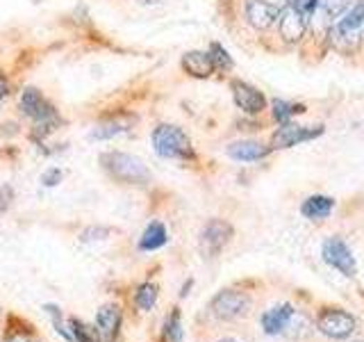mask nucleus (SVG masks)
Segmentation results:
<instances>
[{
  "mask_svg": "<svg viewBox=\"0 0 364 342\" xmlns=\"http://www.w3.org/2000/svg\"><path fill=\"white\" fill-rule=\"evenodd\" d=\"M100 165L119 182H128V185H146V182H151V171L144 165V160H139L136 155L109 151L100 155Z\"/></svg>",
  "mask_w": 364,
  "mask_h": 342,
  "instance_id": "1",
  "label": "nucleus"
},
{
  "mask_svg": "<svg viewBox=\"0 0 364 342\" xmlns=\"http://www.w3.org/2000/svg\"><path fill=\"white\" fill-rule=\"evenodd\" d=\"M18 105H21V112L23 114H28V117L34 121V137H41V135H48L53 133L57 125L62 123L60 119V114H57V110L50 105L48 100L43 98V94L39 89H34V87H28V89H23V94H21V100H18Z\"/></svg>",
  "mask_w": 364,
  "mask_h": 342,
  "instance_id": "2",
  "label": "nucleus"
},
{
  "mask_svg": "<svg viewBox=\"0 0 364 342\" xmlns=\"http://www.w3.org/2000/svg\"><path fill=\"white\" fill-rule=\"evenodd\" d=\"M153 148L159 157L166 160H191L193 146L185 130L171 123H159L153 130Z\"/></svg>",
  "mask_w": 364,
  "mask_h": 342,
  "instance_id": "3",
  "label": "nucleus"
},
{
  "mask_svg": "<svg viewBox=\"0 0 364 342\" xmlns=\"http://www.w3.org/2000/svg\"><path fill=\"white\" fill-rule=\"evenodd\" d=\"M248 306H250V299L244 294V292H237V290H223L219 292L212 299V315L214 317H219V319H237V317H242L246 315L248 311Z\"/></svg>",
  "mask_w": 364,
  "mask_h": 342,
  "instance_id": "4",
  "label": "nucleus"
},
{
  "mask_svg": "<svg viewBox=\"0 0 364 342\" xmlns=\"http://www.w3.org/2000/svg\"><path fill=\"white\" fill-rule=\"evenodd\" d=\"M318 331L328 338L344 340L355 331V317L339 308H328V311L318 317Z\"/></svg>",
  "mask_w": 364,
  "mask_h": 342,
  "instance_id": "5",
  "label": "nucleus"
},
{
  "mask_svg": "<svg viewBox=\"0 0 364 342\" xmlns=\"http://www.w3.org/2000/svg\"><path fill=\"white\" fill-rule=\"evenodd\" d=\"M323 260L330 267H335L337 271L344 274V276H355V271H358L355 258H353L350 249L346 247V242H341L339 237H328L323 242Z\"/></svg>",
  "mask_w": 364,
  "mask_h": 342,
  "instance_id": "6",
  "label": "nucleus"
},
{
  "mask_svg": "<svg viewBox=\"0 0 364 342\" xmlns=\"http://www.w3.org/2000/svg\"><path fill=\"white\" fill-rule=\"evenodd\" d=\"M232 237V226L223 222V219H212L205 224L203 233H200V249L208 258H214L219 251L230 242Z\"/></svg>",
  "mask_w": 364,
  "mask_h": 342,
  "instance_id": "7",
  "label": "nucleus"
},
{
  "mask_svg": "<svg viewBox=\"0 0 364 342\" xmlns=\"http://www.w3.org/2000/svg\"><path fill=\"white\" fill-rule=\"evenodd\" d=\"M321 133H323L321 125H316L314 130H310V128H303V125H296V123H282L271 137V148H289L301 142L314 140V137H318Z\"/></svg>",
  "mask_w": 364,
  "mask_h": 342,
  "instance_id": "8",
  "label": "nucleus"
},
{
  "mask_svg": "<svg viewBox=\"0 0 364 342\" xmlns=\"http://www.w3.org/2000/svg\"><path fill=\"white\" fill-rule=\"evenodd\" d=\"M280 9L267 0H246V19L253 28L267 30L278 21Z\"/></svg>",
  "mask_w": 364,
  "mask_h": 342,
  "instance_id": "9",
  "label": "nucleus"
},
{
  "mask_svg": "<svg viewBox=\"0 0 364 342\" xmlns=\"http://www.w3.org/2000/svg\"><path fill=\"white\" fill-rule=\"evenodd\" d=\"M232 98L237 103V108L244 110L246 114H257L267 108V98L262 96V91L242 83V80H235L232 83Z\"/></svg>",
  "mask_w": 364,
  "mask_h": 342,
  "instance_id": "10",
  "label": "nucleus"
},
{
  "mask_svg": "<svg viewBox=\"0 0 364 342\" xmlns=\"http://www.w3.org/2000/svg\"><path fill=\"white\" fill-rule=\"evenodd\" d=\"M278 21H280V34L287 43H296L303 39L305 28H307V19L301 9L287 7L284 11H280Z\"/></svg>",
  "mask_w": 364,
  "mask_h": 342,
  "instance_id": "11",
  "label": "nucleus"
},
{
  "mask_svg": "<svg viewBox=\"0 0 364 342\" xmlns=\"http://www.w3.org/2000/svg\"><path fill=\"white\" fill-rule=\"evenodd\" d=\"M294 315H296V311H294L291 304L273 306L264 315H262V328H264V333H269V336H278L287 328V324L294 319Z\"/></svg>",
  "mask_w": 364,
  "mask_h": 342,
  "instance_id": "12",
  "label": "nucleus"
},
{
  "mask_svg": "<svg viewBox=\"0 0 364 342\" xmlns=\"http://www.w3.org/2000/svg\"><path fill=\"white\" fill-rule=\"evenodd\" d=\"M96 326L102 340L114 342L121 331V311L117 306H102L96 315Z\"/></svg>",
  "mask_w": 364,
  "mask_h": 342,
  "instance_id": "13",
  "label": "nucleus"
},
{
  "mask_svg": "<svg viewBox=\"0 0 364 342\" xmlns=\"http://www.w3.org/2000/svg\"><path fill=\"white\" fill-rule=\"evenodd\" d=\"M182 71L193 78H210L214 73V64L208 53L203 51H189L182 55Z\"/></svg>",
  "mask_w": 364,
  "mask_h": 342,
  "instance_id": "14",
  "label": "nucleus"
},
{
  "mask_svg": "<svg viewBox=\"0 0 364 342\" xmlns=\"http://www.w3.org/2000/svg\"><path fill=\"white\" fill-rule=\"evenodd\" d=\"M271 148L259 144V142H250V140H244V142H232L228 146V155L232 160H239V162H255V160H262L269 155Z\"/></svg>",
  "mask_w": 364,
  "mask_h": 342,
  "instance_id": "15",
  "label": "nucleus"
},
{
  "mask_svg": "<svg viewBox=\"0 0 364 342\" xmlns=\"http://www.w3.org/2000/svg\"><path fill=\"white\" fill-rule=\"evenodd\" d=\"M132 123H134V117H130V114H119V117L100 121L96 128L91 130V137H94V140H112V137L130 130Z\"/></svg>",
  "mask_w": 364,
  "mask_h": 342,
  "instance_id": "16",
  "label": "nucleus"
},
{
  "mask_svg": "<svg viewBox=\"0 0 364 342\" xmlns=\"http://www.w3.org/2000/svg\"><path fill=\"white\" fill-rule=\"evenodd\" d=\"M335 208V201L330 197H321V194H314V197L307 199L301 205V212L307 217V219H323Z\"/></svg>",
  "mask_w": 364,
  "mask_h": 342,
  "instance_id": "17",
  "label": "nucleus"
},
{
  "mask_svg": "<svg viewBox=\"0 0 364 342\" xmlns=\"http://www.w3.org/2000/svg\"><path fill=\"white\" fill-rule=\"evenodd\" d=\"M362 23H364V3H355L346 11V16L341 19L337 32L346 34V37H360Z\"/></svg>",
  "mask_w": 364,
  "mask_h": 342,
  "instance_id": "18",
  "label": "nucleus"
},
{
  "mask_svg": "<svg viewBox=\"0 0 364 342\" xmlns=\"http://www.w3.org/2000/svg\"><path fill=\"white\" fill-rule=\"evenodd\" d=\"M166 244V228L162 222H153L148 224L144 235L139 237V249L141 251H157L159 247Z\"/></svg>",
  "mask_w": 364,
  "mask_h": 342,
  "instance_id": "19",
  "label": "nucleus"
},
{
  "mask_svg": "<svg viewBox=\"0 0 364 342\" xmlns=\"http://www.w3.org/2000/svg\"><path fill=\"white\" fill-rule=\"evenodd\" d=\"M303 110H305L303 105H291V103H284V100H280V98L273 100V119H276L280 125H282V123H289L291 114H299V112H303Z\"/></svg>",
  "mask_w": 364,
  "mask_h": 342,
  "instance_id": "20",
  "label": "nucleus"
},
{
  "mask_svg": "<svg viewBox=\"0 0 364 342\" xmlns=\"http://www.w3.org/2000/svg\"><path fill=\"white\" fill-rule=\"evenodd\" d=\"M134 299H136V306H139L141 311H151L157 301V288L153 283H144V285H139V290H136Z\"/></svg>",
  "mask_w": 364,
  "mask_h": 342,
  "instance_id": "21",
  "label": "nucleus"
},
{
  "mask_svg": "<svg viewBox=\"0 0 364 342\" xmlns=\"http://www.w3.org/2000/svg\"><path fill=\"white\" fill-rule=\"evenodd\" d=\"M210 60H212V64H214V68H219V71H228V68H232V57L225 53V48L221 43H212L210 46Z\"/></svg>",
  "mask_w": 364,
  "mask_h": 342,
  "instance_id": "22",
  "label": "nucleus"
},
{
  "mask_svg": "<svg viewBox=\"0 0 364 342\" xmlns=\"http://www.w3.org/2000/svg\"><path fill=\"white\" fill-rule=\"evenodd\" d=\"M164 342H182V326H180V315L171 313L166 324H164Z\"/></svg>",
  "mask_w": 364,
  "mask_h": 342,
  "instance_id": "23",
  "label": "nucleus"
},
{
  "mask_svg": "<svg viewBox=\"0 0 364 342\" xmlns=\"http://www.w3.org/2000/svg\"><path fill=\"white\" fill-rule=\"evenodd\" d=\"M316 7H321L328 16H339L348 9L350 0H314Z\"/></svg>",
  "mask_w": 364,
  "mask_h": 342,
  "instance_id": "24",
  "label": "nucleus"
},
{
  "mask_svg": "<svg viewBox=\"0 0 364 342\" xmlns=\"http://www.w3.org/2000/svg\"><path fill=\"white\" fill-rule=\"evenodd\" d=\"M46 313H48L53 317V326L57 328V333H60L62 338H66L68 342H75L73 333H71V328H66V324L62 322V313H60V308L57 306H46Z\"/></svg>",
  "mask_w": 364,
  "mask_h": 342,
  "instance_id": "25",
  "label": "nucleus"
},
{
  "mask_svg": "<svg viewBox=\"0 0 364 342\" xmlns=\"http://www.w3.org/2000/svg\"><path fill=\"white\" fill-rule=\"evenodd\" d=\"M71 333H73V338H75V342H98L96 338H94V333H91V328L89 326H85L80 319H71Z\"/></svg>",
  "mask_w": 364,
  "mask_h": 342,
  "instance_id": "26",
  "label": "nucleus"
},
{
  "mask_svg": "<svg viewBox=\"0 0 364 342\" xmlns=\"http://www.w3.org/2000/svg\"><path fill=\"white\" fill-rule=\"evenodd\" d=\"M11 201H14V190H11L7 182H0V217L9 210Z\"/></svg>",
  "mask_w": 364,
  "mask_h": 342,
  "instance_id": "27",
  "label": "nucleus"
},
{
  "mask_svg": "<svg viewBox=\"0 0 364 342\" xmlns=\"http://www.w3.org/2000/svg\"><path fill=\"white\" fill-rule=\"evenodd\" d=\"M62 171L60 169H48V171H46V174L41 176V185L43 187H55L57 185V182H62Z\"/></svg>",
  "mask_w": 364,
  "mask_h": 342,
  "instance_id": "28",
  "label": "nucleus"
},
{
  "mask_svg": "<svg viewBox=\"0 0 364 342\" xmlns=\"http://www.w3.org/2000/svg\"><path fill=\"white\" fill-rule=\"evenodd\" d=\"M289 7H296V9H301L303 14L307 16V11H312V7H314V0H284Z\"/></svg>",
  "mask_w": 364,
  "mask_h": 342,
  "instance_id": "29",
  "label": "nucleus"
},
{
  "mask_svg": "<svg viewBox=\"0 0 364 342\" xmlns=\"http://www.w3.org/2000/svg\"><path fill=\"white\" fill-rule=\"evenodd\" d=\"M7 91H9V85H7V78L0 73V100H3L7 96Z\"/></svg>",
  "mask_w": 364,
  "mask_h": 342,
  "instance_id": "30",
  "label": "nucleus"
},
{
  "mask_svg": "<svg viewBox=\"0 0 364 342\" xmlns=\"http://www.w3.org/2000/svg\"><path fill=\"white\" fill-rule=\"evenodd\" d=\"M9 342H30V340H28V338H21V336H18V338H9Z\"/></svg>",
  "mask_w": 364,
  "mask_h": 342,
  "instance_id": "31",
  "label": "nucleus"
},
{
  "mask_svg": "<svg viewBox=\"0 0 364 342\" xmlns=\"http://www.w3.org/2000/svg\"><path fill=\"white\" fill-rule=\"evenodd\" d=\"M221 342H235V340H221Z\"/></svg>",
  "mask_w": 364,
  "mask_h": 342,
  "instance_id": "32",
  "label": "nucleus"
}]
</instances>
